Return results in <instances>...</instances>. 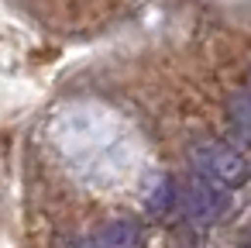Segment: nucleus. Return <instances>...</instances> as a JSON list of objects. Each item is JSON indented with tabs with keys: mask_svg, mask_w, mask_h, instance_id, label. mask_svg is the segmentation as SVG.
Returning a JSON list of instances; mask_svg holds the SVG:
<instances>
[{
	"mask_svg": "<svg viewBox=\"0 0 251 248\" xmlns=\"http://www.w3.org/2000/svg\"><path fill=\"white\" fill-rule=\"evenodd\" d=\"M189 162L200 176L213 179L217 186L224 190H241L248 179H251V165L248 159L234 148V145H224V141H213V138H196L189 141Z\"/></svg>",
	"mask_w": 251,
	"mask_h": 248,
	"instance_id": "obj_1",
	"label": "nucleus"
},
{
	"mask_svg": "<svg viewBox=\"0 0 251 248\" xmlns=\"http://www.w3.org/2000/svg\"><path fill=\"white\" fill-rule=\"evenodd\" d=\"M179 203H182V214H186L193 224L210 227V224H217V220L230 210V190H224V186H217L213 179L193 172V176H186L182 186H179Z\"/></svg>",
	"mask_w": 251,
	"mask_h": 248,
	"instance_id": "obj_2",
	"label": "nucleus"
},
{
	"mask_svg": "<svg viewBox=\"0 0 251 248\" xmlns=\"http://www.w3.org/2000/svg\"><path fill=\"white\" fill-rule=\"evenodd\" d=\"M93 238H97L100 248H141V245H145V231H141V224L131 220V217H114V220H107Z\"/></svg>",
	"mask_w": 251,
	"mask_h": 248,
	"instance_id": "obj_3",
	"label": "nucleus"
},
{
	"mask_svg": "<svg viewBox=\"0 0 251 248\" xmlns=\"http://www.w3.org/2000/svg\"><path fill=\"white\" fill-rule=\"evenodd\" d=\"M227 128L241 145H251V97L244 90L227 100Z\"/></svg>",
	"mask_w": 251,
	"mask_h": 248,
	"instance_id": "obj_4",
	"label": "nucleus"
},
{
	"mask_svg": "<svg viewBox=\"0 0 251 248\" xmlns=\"http://www.w3.org/2000/svg\"><path fill=\"white\" fill-rule=\"evenodd\" d=\"M172 203H176V183H172V176L158 172L151 179V186L145 190V210H148V217H165Z\"/></svg>",
	"mask_w": 251,
	"mask_h": 248,
	"instance_id": "obj_5",
	"label": "nucleus"
},
{
	"mask_svg": "<svg viewBox=\"0 0 251 248\" xmlns=\"http://www.w3.org/2000/svg\"><path fill=\"white\" fill-rule=\"evenodd\" d=\"M66 248H100V245H97V238H93V234H79V238H73Z\"/></svg>",
	"mask_w": 251,
	"mask_h": 248,
	"instance_id": "obj_6",
	"label": "nucleus"
},
{
	"mask_svg": "<svg viewBox=\"0 0 251 248\" xmlns=\"http://www.w3.org/2000/svg\"><path fill=\"white\" fill-rule=\"evenodd\" d=\"M241 248H251V234H248V238H244V241H241Z\"/></svg>",
	"mask_w": 251,
	"mask_h": 248,
	"instance_id": "obj_7",
	"label": "nucleus"
},
{
	"mask_svg": "<svg viewBox=\"0 0 251 248\" xmlns=\"http://www.w3.org/2000/svg\"><path fill=\"white\" fill-rule=\"evenodd\" d=\"M244 93H248V97H251V80H248V86H244Z\"/></svg>",
	"mask_w": 251,
	"mask_h": 248,
	"instance_id": "obj_8",
	"label": "nucleus"
}]
</instances>
